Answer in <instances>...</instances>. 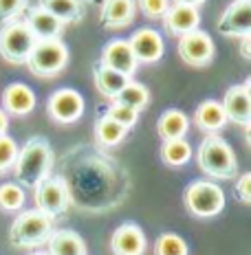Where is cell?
<instances>
[{
    "label": "cell",
    "mask_w": 251,
    "mask_h": 255,
    "mask_svg": "<svg viewBox=\"0 0 251 255\" xmlns=\"http://www.w3.org/2000/svg\"><path fill=\"white\" fill-rule=\"evenodd\" d=\"M53 147L44 136H31L18 150L13 163V176L22 189H35L51 174Z\"/></svg>",
    "instance_id": "cell-1"
},
{
    "label": "cell",
    "mask_w": 251,
    "mask_h": 255,
    "mask_svg": "<svg viewBox=\"0 0 251 255\" xmlns=\"http://www.w3.org/2000/svg\"><path fill=\"white\" fill-rule=\"evenodd\" d=\"M196 163L203 174L218 180H229L238 172L236 154L221 134H207L201 141L199 152H196Z\"/></svg>",
    "instance_id": "cell-2"
},
{
    "label": "cell",
    "mask_w": 251,
    "mask_h": 255,
    "mask_svg": "<svg viewBox=\"0 0 251 255\" xmlns=\"http://www.w3.org/2000/svg\"><path fill=\"white\" fill-rule=\"evenodd\" d=\"M53 220L40 209H26L15 216L11 229H9V242L15 249H38L51 238Z\"/></svg>",
    "instance_id": "cell-3"
},
{
    "label": "cell",
    "mask_w": 251,
    "mask_h": 255,
    "mask_svg": "<svg viewBox=\"0 0 251 255\" xmlns=\"http://www.w3.org/2000/svg\"><path fill=\"white\" fill-rule=\"evenodd\" d=\"M68 64V46L62 40H38L26 57V66L35 77H55Z\"/></svg>",
    "instance_id": "cell-4"
},
{
    "label": "cell",
    "mask_w": 251,
    "mask_h": 255,
    "mask_svg": "<svg viewBox=\"0 0 251 255\" xmlns=\"http://www.w3.org/2000/svg\"><path fill=\"white\" fill-rule=\"evenodd\" d=\"M185 209L196 218H214L225 209V194L212 180H194L183 191Z\"/></svg>",
    "instance_id": "cell-5"
},
{
    "label": "cell",
    "mask_w": 251,
    "mask_h": 255,
    "mask_svg": "<svg viewBox=\"0 0 251 255\" xmlns=\"http://www.w3.org/2000/svg\"><path fill=\"white\" fill-rule=\"evenodd\" d=\"M35 35L24 22V18L13 20L9 24H2L0 29V57L9 64H26L31 49L35 46Z\"/></svg>",
    "instance_id": "cell-6"
},
{
    "label": "cell",
    "mask_w": 251,
    "mask_h": 255,
    "mask_svg": "<svg viewBox=\"0 0 251 255\" xmlns=\"http://www.w3.org/2000/svg\"><path fill=\"white\" fill-rule=\"evenodd\" d=\"M35 209L46 214L51 220L62 218L71 207V187L62 176H46L38 187L33 189Z\"/></svg>",
    "instance_id": "cell-7"
},
{
    "label": "cell",
    "mask_w": 251,
    "mask_h": 255,
    "mask_svg": "<svg viewBox=\"0 0 251 255\" xmlns=\"http://www.w3.org/2000/svg\"><path fill=\"white\" fill-rule=\"evenodd\" d=\"M214 40L203 29H194L179 38V57L192 68H205L214 60Z\"/></svg>",
    "instance_id": "cell-8"
},
{
    "label": "cell",
    "mask_w": 251,
    "mask_h": 255,
    "mask_svg": "<svg viewBox=\"0 0 251 255\" xmlns=\"http://www.w3.org/2000/svg\"><path fill=\"white\" fill-rule=\"evenodd\" d=\"M46 113L55 124H75L84 115V97L75 88H57L46 102Z\"/></svg>",
    "instance_id": "cell-9"
},
{
    "label": "cell",
    "mask_w": 251,
    "mask_h": 255,
    "mask_svg": "<svg viewBox=\"0 0 251 255\" xmlns=\"http://www.w3.org/2000/svg\"><path fill=\"white\" fill-rule=\"evenodd\" d=\"M218 33L227 38L251 35V0H234L218 20Z\"/></svg>",
    "instance_id": "cell-10"
},
{
    "label": "cell",
    "mask_w": 251,
    "mask_h": 255,
    "mask_svg": "<svg viewBox=\"0 0 251 255\" xmlns=\"http://www.w3.org/2000/svg\"><path fill=\"white\" fill-rule=\"evenodd\" d=\"M249 84L251 79H245L238 86H232L223 97V113H225V119L232 121V124L245 126L249 128L251 121V93H249Z\"/></svg>",
    "instance_id": "cell-11"
},
{
    "label": "cell",
    "mask_w": 251,
    "mask_h": 255,
    "mask_svg": "<svg viewBox=\"0 0 251 255\" xmlns=\"http://www.w3.org/2000/svg\"><path fill=\"white\" fill-rule=\"evenodd\" d=\"M132 53H135V60L137 64H157L159 60L163 57V51H165V44H163V38L157 29H150V26H143L132 33V38L128 40Z\"/></svg>",
    "instance_id": "cell-12"
},
{
    "label": "cell",
    "mask_w": 251,
    "mask_h": 255,
    "mask_svg": "<svg viewBox=\"0 0 251 255\" xmlns=\"http://www.w3.org/2000/svg\"><path fill=\"white\" fill-rule=\"evenodd\" d=\"M146 233L137 222H124L110 236L113 255H143L146 253Z\"/></svg>",
    "instance_id": "cell-13"
},
{
    "label": "cell",
    "mask_w": 251,
    "mask_h": 255,
    "mask_svg": "<svg viewBox=\"0 0 251 255\" xmlns=\"http://www.w3.org/2000/svg\"><path fill=\"white\" fill-rule=\"evenodd\" d=\"M101 66L106 68H113V71L121 73V75L130 77L135 75L137 71V60H135V53H132L128 40H110L108 44L101 49V60H99Z\"/></svg>",
    "instance_id": "cell-14"
},
{
    "label": "cell",
    "mask_w": 251,
    "mask_h": 255,
    "mask_svg": "<svg viewBox=\"0 0 251 255\" xmlns=\"http://www.w3.org/2000/svg\"><path fill=\"white\" fill-rule=\"evenodd\" d=\"M201 24V13L196 7L188 4H170L168 11L163 13V29L172 38H181L183 33L199 29Z\"/></svg>",
    "instance_id": "cell-15"
},
{
    "label": "cell",
    "mask_w": 251,
    "mask_h": 255,
    "mask_svg": "<svg viewBox=\"0 0 251 255\" xmlns=\"http://www.w3.org/2000/svg\"><path fill=\"white\" fill-rule=\"evenodd\" d=\"M24 22L29 24L31 31H33L35 40H60L62 29H64V24L60 20H57L55 15H51L46 9H42L40 4L26 9Z\"/></svg>",
    "instance_id": "cell-16"
},
{
    "label": "cell",
    "mask_w": 251,
    "mask_h": 255,
    "mask_svg": "<svg viewBox=\"0 0 251 255\" xmlns=\"http://www.w3.org/2000/svg\"><path fill=\"white\" fill-rule=\"evenodd\" d=\"M137 2L135 0H104L99 20L104 29H124L135 20Z\"/></svg>",
    "instance_id": "cell-17"
},
{
    "label": "cell",
    "mask_w": 251,
    "mask_h": 255,
    "mask_svg": "<svg viewBox=\"0 0 251 255\" xmlns=\"http://www.w3.org/2000/svg\"><path fill=\"white\" fill-rule=\"evenodd\" d=\"M2 108L4 113L15 115V117H24L35 108V93L31 90L26 84H9L2 93Z\"/></svg>",
    "instance_id": "cell-18"
},
{
    "label": "cell",
    "mask_w": 251,
    "mask_h": 255,
    "mask_svg": "<svg viewBox=\"0 0 251 255\" xmlns=\"http://www.w3.org/2000/svg\"><path fill=\"white\" fill-rule=\"evenodd\" d=\"M194 124L199 130L207 132V134H218L223 128L227 126L225 113H223V106L216 99H205L194 113Z\"/></svg>",
    "instance_id": "cell-19"
},
{
    "label": "cell",
    "mask_w": 251,
    "mask_h": 255,
    "mask_svg": "<svg viewBox=\"0 0 251 255\" xmlns=\"http://www.w3.org/2000/svg\"><path fill=\"white\" fill-rule=\"evenodd\" d=\"M49 255H86V242L73 229H57L46 240Z\"/></svg>",
    "instance_id": "cell-20"
},
{
    "label": "cell",
    "mask_w": 251,
    "mask_h": 255,
    "mask_svg": "<svg viewBox=\"0 0 251 255\" xmlns=\"http://www.w3.org/2000/svg\"><path fill=\"white\" fill-rule=\"evenodd\" d=\"M190 130V119L183 110L179 108H170L159 117L157 121V134L161 136L163 141L168 139H183Z\"/></svg>",
    "instance_id": "cell-21"
},
{
    "label": "cell",
    "mask_w": 251,
    "mask_h": 255,
    "mask_svg": "<svg viewBox=\"0 0 251 255\" xmlns=\"http://www.w3.org/2000/svg\"><path fill=\"white\" fill-rule=\"evenodd\" d=\"M93 77H95V86H97L99 95H104L106 99H115L128 86V82H130V77L121 75V73L113 71V68L101 66V64H97L93 68Z\"/></svg>",
    "instance_id": "cell-22"
},
{
    "label": "cell",
    "mask_w": 251,
    "mask_h": 255,
    "mask_svg": "<svg viewBox=\"0 0 251 255\" xmlns=\"http://www.w3.org/2000/svg\"><path fill=\"white\" fill-rule=\"evenodd\" d=\"M38 4L42 9H46L51 15H55L62 24L79 22V18H82L79 0H40Z\"/></svg>",
    "instance_id": "cell-23"
},
{
    "label": "cell",
    "mask_w": 251,
    "mask_h": 255,
    "mask_svg": "<svg viewBox=\"0 0 251 255\" xmlns=\"http://www.w3.org/2000/svg\"><path fill=\"white\" fill-rule=\"evenodd\" d=\"M128 134V128L119 126L117 121L108 119V117H99L97 124H95V139H97L99 145H106V147H115L119 145L121 141L126 139Z\"/></svg>",
    "instance_id": "cell-24"
},
{
    "label": "cell",
    "mask_w": 251,
    "mask_h": 255,
    "mask_svg": "<svg viewBox=\"0 0 251 255\" xmlns=\"http://www.w3.org/2000/svg\"><path fill=\"white\" fill-rule=\"evenodd\" d=\"M161 158L170 167H183L192 158V145L185 139H168L161 145Z\"/></svg>",
    "instance_id": "cell-25"
},
{
    "label": "cell",
    "mask_w": 251,
    "mask_h": 255,
    "mask_svg": "<svg viewBox=\"0 0 251 255\" xmlns=\"http://www.w3.org/2000/svg\"><path fill=\"white\" fill-rule=\"evenodd\" d=\"M113 102L124 104V106H128V108L135 110V113H141V110H146L148 102H150V90L143 86V84L132 82V79H130V82H128V86L121 90L119 95H117Z\"/></svg>",
    "instance_id": "cell-26"
},
{
    "label": "cell",
    "mask_w": 251,
    "mask_h": 255,
    "mask_svg": "<svg viewBox=\"0 0 251 255\" xmlns=\"http://www.w3.org/2000/svg\"><path fill=\"white\" fill-rule=\"evenodd\" d=\"M24 189L20 187L18 183H4L0 185V209L2 211H9V214H13V211H20L24 207Z\"/></svg>",
    "instance_id": "cell-27"
},
{
    "label": "cell",
    "mask_w": 251,
    "mask_h": 255,
    "mask_svg": "<svg viewBox=\"0 0 251 255\" xmlns=\"http://www.w3.org/2000/svg\"><path fill=\"white\" fill-rule=\"evenodd\" d=\"M154 255H188V244L179 233H161L154 242Z\"/></svg>",
    "instance_id": "cell-28"
},
{
    "label": "cell",
    "mask_w": 251,
    "mask_h": 255,
    "mask_svg": "<svg viewBox=\"0 0 251 255\" xmlns=\"http://www.w3.org/2000/svg\"><path fill=\"white\" fill-rule=\"evenodd\" d=\"M106 117H108V119H113V121H117L119 126H124V128H128V130H130V128L137 124L139 113H135V110L128 108V106H124V104L113 102V104L108 106V110H106Z\"/></svg>",
    "instance_id": "cell-29"
},
{
    "label": "cell",
    "mask_w": 251,
    "mask_h": 255,
    "mask_svg": "<svg viewBox=\"0 0 251 255\" xmlns=\"http://www.w3.org/2000/svg\"><path fill=\"white\" fill-rule=\"evenodd\" d=\"M18 143H15L11 136L0 134V174L9 172L15 163V156H18Z\"/></svg>",
    "instance_id": "cell-30"
},
{
    "label": "cell",
    "mask_w": 251,
    "mask_h": 255,
    "mask_svg": "<svg viewBox=\"0 0 251 255\" xmlns=\"http://www.w3.org/2000/svg\"><path fill=\"white\" fill-rule=\"evenodd\" d=\"M26 11V0H0V26L20 20Z\"/></svg>",
    "instance_id": "cell-31"
},
{
    "label": "cell",
    "mask_w": 251,
    "mask_h": 255,
    "mask_svg": "<svg viewBox=\"0 0 251 255\" xmlns=\"http://www.w3.org/2000/svg\"><path fill=\"white\" fill-rule=\"evenodd\" d=\"M137 7L141 9V13L150 20H159L163 18V13L168 11L170 0H135Z\"/></svg>",
    "instance_id": "cell-32"
},
{
    "label": "cell",
    "mask_w": 251,
    "mask_h": 255,
    "mask_svg": "<svg viewBox=\"0 0 251 255\" xmlns=\"http://www.w3.org/2000/svg\"><path fill=\"white\" fill-rule=\"evenodd\" d=\"M236 196L243 205H251V172H245L236 180Z\"/></svg>",
    "instance_id": "cell-33"
},
{
    "label": "cell",
    "mask_w": 251,
    "mask_h": 255,
    "mask_svg": "<svg viewBox=\"0 0 251 255\" xmlns=\"http://www.w3.org/2000/svg\"><path fill=\"white\" fill-rule=\"evenodd\" d=\"M251 35H247V38H243V44H240V51H243V57L245 60H251Z\"/></svg>",
    "instance_id": "cell-34"
},
{
    "label": "cell",
    "mask_w": 251,
    "mask_h": 255,
    "mask_svg": "<svg viewBox=\"0 0 251 255\" xmlns=\"http://www.w3.org/2000/svg\"><path fill=\"white\" fill-rule=\"evenodd\" d=\"M7 128H9V117L4 110H0V134H7Z\"/></svg>",
    "instance_id": "cell-35"
},
{
    "label": "cell",
    "mask_w": 251,
    "mask_h": 255,
    "mask_svg": "<svg viewBox=\"0 0 251 255\" xmlns=\"http://www.w3.org/2000/svg\"><path fill=\"white\" fill-rule=\"evenodd\" d=\"M205 0H174V4H188V7H196L199 9Z\"/></svg>",
    "instance_id": "cell-36"
},
{
    "label": "cell",
    "mask_w": 251,
    "mask_h": 255,
    "mask_svg": "<svg viewBox=\"0 0 251 255\" xmlns=\"http://www.w3.org/2000/svg\"><path fill=\"white\" fill-rule=\"evenodd\" d=\"M29 255H49V253H46V251H31Z\"/></svg>",
    "instance_id": "cell-37"
}]
</instances>
